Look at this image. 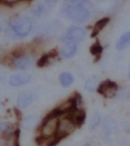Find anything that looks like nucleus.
Wrapping results in <instances>:
<instances>
[{
  "instance_id": "dca6fc26",
  "label": "nucleus",
  "mask_w": 130,
  "mask_h": 146,
  "mask_svg": "<svg viewBox=\"0 0 130 146\" xmlns=\"http://www.w3.org/2000/svg\"><path fill=\"white\" fill-rule=\"evenodd\" d=\"M98 81L96 78H92L90 79H88V81L85 84V88L89 91V92H94L96 89H97L98 87Z\"/></svg>"
},
{
  "instance_id": "f257e3e1",
  "label": "nucleus",
  "mask_w": 130,
  "mask_h": 146,
  "mask_svg": "<svg viewBox=\"0 0 130 146\" xmlns=\"http://www.w3.org/2000/svg\"><path fill=\"white\" fill-rule=\"evenodd\" d=\"M64 17L77 23H83L90 17V12L85 5L78 3H68L63 7Z\"/></svg>"
},
{
  "instance_id": "9b49d317",
  "label": "nucleus",
  "mask_w": 130,
  "mask_h": 146,
  "mask_svg": "<svg viewBox=\"0 0 130 146\" xmlns=\"http://www.w3.org/2000/svg\"><path fill=\"white\" fill-rule=\"evenodd\" d=\"M109 21H110V18H103V19H101L99 20L97 23L95 24V26H94L93 28V31H92V34H91V36L92 38H95V36H96L101 31H102L104 27L109 23Z\"/></svg>"
},
{
  "instance_id": "a211bd4d",
  "label": "nucleus",
  "mask_w": 130,
  "mask_h": 146,
  "mask_svg": "<svg viewBox=\"0 0 130 146\" xmlns=\"http://www.w3.org/2000/svg\"><path fill=\"white\" fill-rule=\"evenodd\" d=\"M72 119L75 121L77 127H80L83 125V123L86 119V113L84 111L78 112L76 115H72Z\"/></svg>"
},
{
  "instance_id": "ddd939ff",
  "label": "nucleus",
  "mask_w": 130,
  "mask_h": 146,
  "mask_svg": "<svg viewBox=\"0 0 130 146\" xmlns=\"http://www.w3.org/2000/svg\"><path fill=\"white\" fill-rule=\"evenodd\" d=\"M130 45V31L126 32L122 35L116 44V48L118 50H124Z\"/></svg>"
},
{
  "instance_id": "7ed1b4c3",
  "label": "nucleus",
  "mask_w": 130,
  "mask_h": 146,
  "mask_svg": "<svg viewBox=\"0 0 130 146\" xmlns=\"http://www.w3.org/2000/svg\"><path fill=\"white\" fill-rule=\"evenodd\" d=\"M11 28L16 36L24 38L30 34L32 30V21L26 16H20L12 21Z\"/></svg>"
},
{
  "instance_id": "a878e982",
  "label": "nucleus",
  "mask_w": 130,
  "mask_h": 146,
  "mask_svg": "<svg viewBox=\"0 0 130 146\" xmlns=\"http://www.w3.org/2000/svg\"><path fill=\"white\" fill-rule=\"evenodd\" d=\"M128 76H129V78H130V71H129V75Z\"/></svg>"
},
{
  "instance_id": "0eeeda50",
  "label": "nucleus",
  "mask_w": 130,
  "mask_h": 146,
  "mask_svg": "<svg viewBox=\"0 0 130 146\" xmlns=\"http://www.w3.org/2000/svg\"><path fill=\"white\" fill-rule=\"evenodd\" d=\"M31 80V76L26 73H21V74H15L11 76L9 79V83L13 86H19L29 83Z\"/></svg>"
},
{
  "instance_id": "5701e85b",
  "label": "nucleus",
  "mask_w": 130,
  "mask_h": 146,
  "mask_svg": "<svg viewBox=\"0 0 130 146\" xmlns=\"http://www.w3.org/2000/svg\"><path fill=\"white\" fill-rule=\"evenodd\" d=\"M124 128L127 131V132H130V120L124 123Z\"/></svg>"
},
{
  "instance_id": "aec40b11",
  "label": "nucleus",
  "mask_w": 130,
  "mask_h": 146,
  "mask_svg": "<svg viewBox=\"0 0 130 146\" xmlns=\"http://www.w3.org/2000/svg\"><path fill=\"white\" fill-rule=\"evenodd\" d=\"M0 132L11 134V133L14 132V131H13V127L12 124H10V123L0 122Z\"/></svg>"
},
{
  "instance_id": "423d86ee",
  "label": "nucleus",
  "mask_w": 130,
  "mask_h": 146,
  "mask_svg": "<svg viewBox=\"0 0 130 146\" xmlns=\"http://www.w3.org/2000/svg\"><path fill=\"white\" fill-rule=\"evenodd\" d=\"M118 91V85L111 81V80H105L102 82L97 87V92L105 97H112L116 94Z\"/></svg>"
},
{
  "instance_id": "1a4fd4ad",
  "label": "nucleus",
  "mask_w": 130,
  "mask_h": 146,
  "mask_svg": "<svg viewBox=\"0 0 130 146\" xmlns=\"http://www.w3.org/2000/svg\"><path fill=\"white\" fill-rule=\"evenodd\" d=\"M64 45L62 49V55L64 58H72L77 53V44L73 42H70V41H65L63 42Z\"/></svg>"
},
{
  "instance_id": "39448f33",
  "label": "nucleus",
  "mask_w": 130,
  "mask_h": 146,
  "mask_svg": "<svg viewBox=\"0 0 130 146\" xmlns=\"http://www.w3.org/2000/svg\"><path fill=\"white\" fill-rule=\"evenodd\" d=\"M86 38V31L80 27H70L67 31L66 34L63 36V42L70 41L73 43H78L83 41V39Z\"/></svg>"
},
{
  "instance_id": "f03ea898",
  "label": "nucleus",
  "mask_w": 130,
  "mask_h": 146,
  "mask_svg": "<svg viewBox=\"0 0 130 146\" xmlns=\"http://www.w3.org/2000/svg\"><path fill=\"white\" fill-rule=\"evenodd\" d=\"M58 124H59V117L54 116L51 113L47 115L45 120L43 121V124L41 125V128H40L41 137L45 138V139H48V138L56 136L57 129H58Z\"/></svg>"
},
{
  "instance_id": "f8f14e48",
  "label": "nucleus",
  "mask_w": 130,
  "mask_h": 146,
  "mask_svg": "<svg viewBox=\"0 0 130 146\" xmlns=\"http://www.w3.org/2000/svg\"><path fill=\"white\" fill-rule=\"evenodd\" d=\"M39 118L38 116H29L21 122V126L25 129H33L38 125Z\"/></svg>"
},
{
  "instance_id": "6ab92c4d",
  "label": "nucleus",
  "mask_w": 130,
  "mask_h": 146,
  "mask_svg": "<svg viewBox=\"0 0 130 146\" xmlns=\"http://www.w3.org/2000/svg\"><path fill=\"white\" fill-rule=\"evenodd\" d=\"M101 122V115L99 113H96L93 116V118L91 119L90 121V125H89V129L90 130H94L96 129Z\"/></svg>"
},
{
  "instance_id": "6e6552de",
  "label": "nucleus",
  "mask_w": 130,
  "mask_h": 146,
  "mask_svg": "<svg viewBox=\"0 0 130 146\" xmlns=\"http://www.w3.org/2000/svg\"><path fill=\"white\" fill-rule=\"evenodd\" d=\"M33 102V96L30 92H23L17 98V106L20 109H25L30 106Z\"/></svg>"
},
{
  "instance_id": "20e7f679",
  "label": "nucleus",
  "mask_w": 130,
  "mask_h": 146,
  "mask_svg": "<svg viewBox=\"0 0 130 146\" xmlns=\"http://www.w3.org/2000/svg\"><path fill=\"white\" fill-rule=\"evenodd\" d=\"M77 125L75 121L70 116H65L62 119H59L58 129H57L56 136L59 137L60 139L69 135L75 130Z\"/></svg>"
},
{
  "instance_id": "4be33fe9",
  "label": "nucleus",
  "mask_w": 130,
  "mask_h": 146,
  "mask_svg": "<svg viewBox=\"0 0 130 146\" xmlns=\"http://www.w3.org/2000/svg\"><path fill=\"white\" fill-rule=\"evenodd\" d=\"M19 1H21V0H0V2H2L3 4L7 5H14V4H16Z\"/></svg>"
},
{
  "instance_id": "9d476101",
  "label": "nucleus",
  "mask_w": 130,
  "mask_h": 146,
  "mask_svg": "<svg viewBox=\"0 0 130 146\" xmlns=\"http://www.w3.org/2000/svg\"><path fill=\"white\" fill-rule=\"evenodd\" d=\"M31 58L28 55L24 54H20L17 55L15 58L13 59V65L14 67L19 69V70H23L29 67L31 64Z\"/></svg>"
},
{
  "instance_id": "2eb2a0df",
  "label": "nucleus",
  "mask_w": 130,
  "mask_h": 146,
  "mask_svg": "<svg viewBox=\"0 0 130 146\" xmlns=\"http://www.w3.org/2000/svg\"><path fill=\"white\" fill-rule=\"evenodd\" d=\"M90 53L96 58V60H98L101 54L103 53V46L100 45V43L96 41V43H94L90 47Z\"/></svg>"
},
{
  "instance_id": "f3484780",
  "label": "nucleus",
  "mask_w": 130,
  "mask_h": 146,
  "mask_svg": "<svg viewBox=\"0 0 130 146\" xmlns=\"http://www.w3.org/2000/svg\"><path fill=\"white\" fill-rule=\"evenodd\" d=\"M56 54H52V53H49V54H44V55H43V56L40 58V59L38 61L37 65H38V67H44V66H46V65H47V64L49 63L50 59H51V58H53V57H54Z\"/></svg>"
},
{
  "instance_id": "412c9836",
  "label": "nucleus",
  "mask_w": 130,
  "mask_h": 146,
  "mask_svg": "<svg viewBox=\"0 0 130 146\" xmlns=\"http://www.w3.org/2000/svg\"><path fill=\"white\" fill-rule=\"evenodd\" d=\"M14 135V138H15V141H14L13 144L14 146H20V143H19V136H20V131L19 129H17L15 132L13 133Z\"/></svg>"
},
{
  "instance_id": "b1692460",
  "label": "nucleus",
  "mask_w": 130,
  "mask_h": 146,
  "mask_svg": "<svg viewBox=\"0 0 130 146\" xmlns=\"http://www.w3.org/2000/svg\"><path fill=\"white\" fill-rule=\"evenodd\" d=\"M44 1H45V3L46 4V5H53V4H54L56 1H57V0H44Z\"/></svg>"
},
{
  "instance_id": "393cba45",
  "label": "nucleus",
  "mask_w": 130,
  "mask_h": 146,
  "mask_svg": "<svg viewBox=\"0 0 130 146\" xmlns=\"http://www.w3.org/2000/svg\"><path fill=\"white\" fill-rule=\"evenodd\" d=\"M83 146H91V145H90V144H88H88H85V145H83Z\"/></svg>"
},
{
  "instance_id": "4468645a",
  "label": "nucleus",
  "mask_w": 130,
  "mask_h": 146,
  "mask_svg": "<svg viewBox=\"0 0 130 146\" xmlns=\"http://www.w3.org/2000/svg\"><path fill=\"white\" fill-rule=\"evenodd\" d=\"M59 81L63 87H68L74 82V77L69 72H62L59 76Z\"/></svg>"
}]
</instances>
